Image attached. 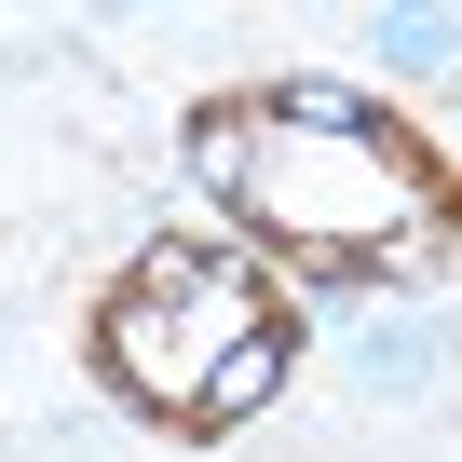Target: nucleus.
I'll use <instances>...</instances> for the list:
<instances>
[{
    "mask_svg": "<svg viewBox=\"0 0 462 462\" xmlns=\"http://www.w3.org/2000/svg\"><path fill=\"white\" fill-rule=\"evenodd\" d=\"M231 109H245V150H231V190L217 204L245 217V231H273V245L354 273V259L408 245V231L435 217L421 150L354 82H259V96H231Z\"/></svg>",
    "mask_w": 462,
    "mask_h": 462,
    "instance_id": "obj_1",
    "label": "nucleus"
},
{
    "mask_svg": "<svg viewBox=\"0 0 462 462\" xmlns=\"http://www.w3.org/2000/svg\"><path fill=\"white\" fill-rule=\"evenodd\" d=\"M273 327L286 313H273V273L259 259H231V245H150L136 286L96 313V354H109V381L150 421H190L204 435V381L245 354V340H273Z\"/></svg>",
    "mask_w": 462,
    "mask_h": 462,
    "instance_id": "obj_2",
    "label": "nucleus"
},
{
    "mask_svg": "<svg viewBox=\"0 0 462 462\" xmlns=\"http://www.w3.org/2000/svg\"><path fill=\"white\" fill-rule=\"evenodd\" d=\"M354 381H367V394H421V381H435V327H421V313H381V327L354 340Z\"/></svg>",
    "mask_w": 462,
    "mask_h": 462,
    "instance_id": "obj_3",
    "label": "nucleus"
},
{
    "mask_svg": "<svg viewBox=\"0 0 462 462\" xmlns=\"http://www.w3.org/2000/svg\"><path fill=\"white\" fill-rule=\"evenodd\" d=\"M381 55L394 69H448V14H381Z\"/></svg>",
    "mask_w": 462,
    "mask_h": 462,
    "instance_id": "obj_4",
    "label": "nucleus"
}]
</instances>
